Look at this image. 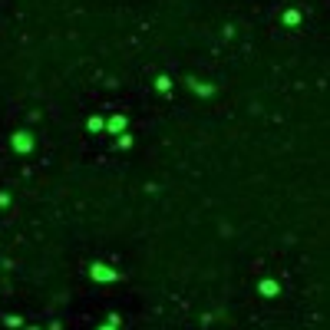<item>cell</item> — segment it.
<instances>
[{
    "mask_svg": "<svg viewBox=\"0 0 330 330\" xmlns=\"http://www.w3.org/2000/svg\"><path fill=\"white\" fill-rule=\"evenodd\" d=\"M89 277L93 281H119V271L106 268V264H93V268H89Z\"/></svg>",
    "mask_w": 330,
    "mask_h": 330,
    "instance_id": "1",
    "label": "cell"
},
{
    "mask_svg": "<svg viewBox=\"0 0 330 330\" xmlns=\"http://www.w3.org/2000/svg\"><path fill=\"white\" fill-rule=\"evenodd\" d=\"M13 149L17 152H30L33 149V136L30 132H17V136H13Z\"/></svg>",
    "mask_w": 330,
    "mask_h": 330,
    "instance_id": "2",
    "label": "cell"
},
{
    "mask_svg": "<svg viewBox=\"0 0 330 330\" xmlns=\"http://www.w3.org/2000/svg\"><path fill=\"white\" fill-rule=\"evenodd\" d=\"M258 291H261L264 297H274L281 287H277V281H261V284H258Z\"/></svg>",
    "mask_w": 330,
    "mask_h": 330,
    "instance_id": "3",
    "label": "cell"
},
{
    "mask_svg": "<svg viewBox=\"0 0 330 330\" xmlns=\"http://www.w3.org/2000/svg\"><path fill=\"white\" fill-rule=\"evenodd\" d=\"M188 86H192L198 96H212V93H215V86H208V83H198V80H188Z\"/></svg>",
    "mask_w": 330,
    "mask_h": 330,
    "instance_id": "4",
    "label": "cell"
},
{
    "mask_svg": "<svg viewBox=\"0 0 330 330\" xmlns=\"http://www.w3.org/2000/svg\"><path fill=\"white\" fill-rule=\"evenodd\" d=\"M109 129H112V132H122V129H125V116H112V119H109Z\"/></svg>",
    "mask_w": 330,
    "mask_h": 330,
    "instance_id": "5",
    "label": "cell"
},
{
    "mask_svg": "<svg viewBox=\"0 0 330 330\" xmlns=\"http://www.w3.org/2000/svg\"><path fill=\"white\" fill-rule=\"evenodd\" d=\"M156 89H159V93H168V89H172V80H168V76H159V80H156Z\"/></svg>",
    "mask_w": 330,
    "mask_h": 330,
    "instance_id": "6",
    "label": "cell"
},
{
    "mask_svg": "<svg viewBox=\"0 0 330 330\" xmlns=\"http://www.w3.org/2000/svg\"><path fill=\"white\" fill-rule=\"evenodd\" d=\"M86 125H89V132H99V129H103V125H106V122H103L99 116H89V122H86Z\"/></svg>",
    "mask_w": 330,
    "mask_h": 330,
    "instance_id": "7",
    "label": "cell"
},
{
    "mask_svg": "<svg viewBox=\"0 0 330 330\" xmlns=\"http://www.w3.org/2000/svg\"><path fill=\"white\" fill-rule=\"evenodd\" d=\"M297 20H300L297 10H287V13H284V23H297Z\"/></svg>",
    "mask_w": 330,
    "mask_h": 330,
    "instance_id": "8",
    "label": "cell"
},
{
    "mask_svg": "<svg viewBox=\"0 0 330 330\" xmlns=\"http://www.w3.org/2000/svg\"><path fill=\"white\" fill-rule=\"evenodd\" d=\"M99 330H119V314H112L109 324H106V327H99Z\"/></svg>",
    "mask_w": 330,
    "mask_h": 330,
    "instance_id": "9",
    "label": "cell"
},
{
    "mask_svg": "<svg viewBox=\"0 0 330 330\" xmlns=\"http://www.w3.org/2000/svg\"><path fill=\"white\" fill-rule=\"evenodd\" d=\"M116 145H119V149H129L132 139H129V136H119V139H116Z\"/></svg>",
    "mask_w": 330,
    "mask_h": 330,
    "instance_id": "10",
    "label": "cell"
}]
</instances>
